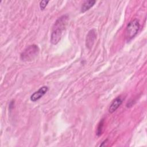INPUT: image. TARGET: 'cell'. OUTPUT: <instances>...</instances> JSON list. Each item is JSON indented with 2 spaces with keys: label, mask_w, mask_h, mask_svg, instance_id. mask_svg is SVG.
<instances>
[{
  "label": "cell",
  "mask_w": 147,
  "mask_h": 147,
  "mask_svg": "<svg viewBox=\"0 0 147 147\" xmlns=\"http://www.w3.org/2000/svg\"><path fill=\"white\" fill-rule=\"evenodd\" d=\"M68 20L67 14L62 16L59 17L55 22L51 36V42L52 44H57L60 40L63 31L64 30Z\"/></svg>",
  "instance_id": "cell-1"
},
{
  "label": "cell",
  "mask_w": 147,
  "mask_h": 147,
  "mask_svg": "<svg viewBox=\"0 0 147 147\" xmlns=\"http://www.w3.org/2000/svg\"><path fill=\"white\" fill-rule=\"evenodd\" d=\"M39 51V48L37 45H30L27 47L21 53L20 59L24 61H32L37 56Z\"/></svg>",
  "instance_id": "cell-2"
},
{
  "label": "cell",
  "mask_w": 147,
  "mask_h": 147,
  "mask_svg": "<svg viewBox=\"0 0 147 147\" xmlns=\"http://www.w3.org/2000/svg\"><path fill=\"white\" fill-rule=\"evenodd\" d=\"M140 25L137 19H134L130 21L127 24L126 29V38L127 41L131 40L137 34Z\"/></svg>",
  "instance_id": "cell-3"
},
{
  "label": "cell",
  "mask_w": 147,
  "mask_h": 147,
  "mask_svg": "<svg viewBox=\"0 0 147 147\" xmlns=\"http://www.w3.org/2000/svg\"><path fill=\"white\" fill-rule=\"evenodd\" d=\"M96 38V33L94 29L90 30L87 34L86 38V45L88 49H91Z\"/></svg>",
  "instance_id": "cell-4"
},
{
  "label": "cell",
  "mask_w": 147,
  "mask_h": 147,
  "mask_svg": "<svg viewBox=\"0 0 147 147\" xmlns=\"http://www.w3.org/2000/svg\"><path fill=\"white\" fill-rule=\"evenodd\" d=\"M48 91V87L47 86H42L37 91L34 92L30 96V100L32 102H36L38 100L41 98H42Z\"/></svg>",
  "instance_id": "cell-5"
},
{
  "label": "cell",
  "mask_w": 147,
  "mask_h": 147,
  "mask_svg": "<svg viewBox=\"0 0 147 147\" xmlns=\"http://www.w3.org/2000/svg\"><path fill=\"white\" fill-rule=\"evenodd\" d=\"M122 99L121 96L117 97L111 103L110 106L109 108V112L110 113H113L114 111H115L121 105L122 103Z\"/></svg>",
  "instance_id": "cell-6"
},
{
  "label": "cell",
  "mask_w": 147,
  "mask_h": 147,
  "mask_svg": "<svg viewBox=\"0 0 147 147\" xmlns=\"http://www.w3.org/2000/svg\"><path fill=\"white\" fill-rule=\"evenodd\" d=\"M95 3H96V1H93V0L85 1L82 5L81 12L84 13L86 11L88 10L91 7H92L95 5Z\"/></svg>",
  "instance_id": "cell-7"
},
{
  "label": "cell",
  "mask_w": 147,
  "mask_h": 147,
  "mask_svg": "<svg viewBox=\"0 0 147 147\" xmlns=\"http://www.w3.org/2000/svg\"><path fill=\"white\" fill-rule=\"evenodd\" d=\"M103 125H104V119L103 118L100 120V121L99 122V123H98V125L97 131H96V135L98 137L101 136V134H102V130H103Z\"/></svg>",
  "instance_id": "cell-8"
},
{
  "label": "cell",
  "mask_w": 147,
  "mask_h": 147,
  "mask_svg": "<svg viewBox=\"0 0 147 147\" xmlns=\"http://www.w3.org/2000/svg\"><path fill=\"white\" fill-rule=\"evenodd\" d=\"M48 2H49V1H41L40 2V5H39L40 9L42 10H44L45 8L46 7L47 4L48 3Z\"/></svg>",
  "instance_id": "cell-9"
}]
</instances>
